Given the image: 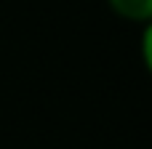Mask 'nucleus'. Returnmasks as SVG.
Listing matches in <instances>:
<instances>
[{
    "mask_svg": "<svg viewBox=\"0 0 152 149\" xmlns=\"http://www.w3.org/2000/svg\"><path fill=\"white\" fill-rule=\"evenodd\" d=\"M110 8L126 19V21H139V24H147L152 19V0H107Z\"/></svg>",
    "mask_w": 152,
    "mask_h": 149,
    "instance_id": "nucleus-1",
    "label": "nucleus"
}]
</instances>
